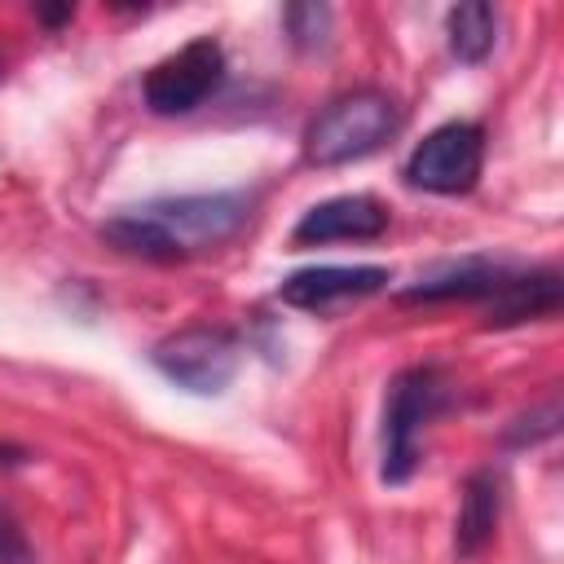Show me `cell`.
<instances>
[{
    "label": "cell",
    "instance_id": "cell-1",
    "mask_svg": "<svg viewBox=\"0 0 564 564\" xmlns=\"http://www.w3.org/2000/svg\"><path fill=\"white\" fill-rule=\"evenodd\" d=\"M260 207V189H207V194H172L150 198L141 207H123L97 225L101 242L123 256L181 264L229 247Z\"/></svg>",
    "mask_w": 564,
    "mask_h": 564
},
{
    "label": "cell",
    "instance_id": "cell-2",
    "mask_svg": "<svg viewBox=\"0 0 564 564\" xmlns=\"http://www.w3.org/2000/svg\"><path fill=\"white\" fill-rule=\"evenodd\" d=\"M405 128V106L375 84L335 93L304 128V159L313 167H344L370 159Z\"/></svg>",
    "mask_w": 564,
    "mask_h": 564
},
{
    "label": "cell",
    "instance_id": "cell-3",
    "mask_svg": "<svg viewBox=\"0 0 564 564\" xmlns=\"http://www.w3.org/2000/svg\"><path fill=\"white\" fill-rule=\"evenodd\" d=\"M454 405V383L441 366H405L392 375L379 427V480L405 485L423 463L427 423Z\"/></svg>",
    "mask_w": 564,
    "mask_h": 564
},
{
    "label": "cell",
    "instance_id": "cell-4",
    "mask_svg": "<svg viewBox=\"0 0 564 564\" xmlns=\"http://www.w3.org/2000/svg\"><path fill=\"white\" fill-rule=\"evenodd\" d=\"M238 361H242V339L238 330L229 326H212V322H194V326H181L172 335H163L154 348H150V366L194 392V397H216L229 388V379L238 375Z\"/></svg>",
    "mask_w": 564,
    "mask_h": 564
},
{
    "label": "cell",
    "instance_id": "cell-5",
    "mask_svg": "<svg viewBox=\"0 0 564 564\" xmlns=\"http://www.w3.org/2000/svg\"><path fill=\"white\" fill-rule=\"evenodd\" d=\"M480 172H485V128L471 119H449L432 128L401 167L410 189L441 194V198H458L476 189Z\"/></svg>",
    "mask_w": 564,
    "mask_h": 564
},
{
    "label": "cell",
    "instance_id": "cell-6",
    "mask_svg": "<svg viewBox=\"0 0 564 564\" xmlns=\"http://www.w3.org/2000/svg\"><path fill=\"white\" fill-rule=\"evenodd\" d=\"M225 48L220 40L212 35H198L189 44H181L176 53L159 57L145 79H141V101L150 106V115H163V119H176V115H189L198 110L207 97L220 93L225 84Z\"/></svg>",
    "mask_w": 564,
    "mask_h": 564
},
{
    "label": "cell",
    "instance_id": "cell-7",
    "mask_svg": "<svg viewBox=\"0 0 564 564\" xmlns=\"http://www.w3.org/2000/svg\"><path fill=\"white\" fill-rule=\"evenodd\" d=\"M388 282H392V269H383V264H313V269H295L291 278H282L278 300L286 308L330 317L348 304L379 295Z\"/></svg>",
    "mask_w": 564,
    "mask_h": 564
},
{
    "label": "cell",
    "instance_id": "cell-8",
    "mask_svg": "<svg viewBox=\"0 0 564 564\" xmlns=\"http://www.w3.org/2000/svg\"><path fill=\"white\" fill-rule=\"evenodd\" d=\"M524 264L507 260V256H458V260H441L427 273H419L397 300L401 304H489Z\"/></svg>",
    "mask_w": 564,
    "mask_h": 564
},
{
    "label": "cell",
    "instance_id": "cell-9",
    "mask_svg": "<svg viewBox=\"0 0 564 564\" xmlns=\"http://www.w3.org/2000/svg\"><path fill=\"white\" fill-rule=\"evenodd\" d=\"M388 203L375 198V194H335V198H322L313 203L295 229H291V242L295 247H322V242H375L388 234Z\"/></svg>",
    "mask_w": 564,
    "mask_h": 564
},
{
    "label": "cell",
    "instance_id": "cell-10",
    "mask_svg": "<svg viewBox=\"0 0 564 564\" xmlns=\"http://www.w3.org/2000/svg\"><path fill=\"white\" fill-rule=\"evenodd\" d=\"M564 304V278L560 269H520L489 304H485V326H520V322H542L555 317Z\"/></svg>",
    "mask_w": 564,
    "mask_h": 564
},
{
    "label": "cell",
    "instance_id": "cell-11",
    "mask_svg": "<svg viewBox=\"0 0 564 564\" xmlns=\"http://www.w3.org/2000/svg\"><path fill=\"white\" fill-rule=\"evenodd\" d=\"M498 516H502V476L494 467H476L463 480V498L454 516V555L458 560L480 555L498 533Z\"/></svg>",
    "mask_w": 564,
    "mask_h": 564
},
{
    "label": "cell",
    "instance_id": "cell-12",
    "mask_svg": "<svg viewBox=\"0 0 564 564\" xmlns=\"http://www.w3.org/2000/svg\"><path fill=\"white\" fill-rule=\"evenodd\" d=\"M498 9L485 4V0H467V4H454L445 13V40H449V53L463 62V66H480L489 62V53L498 48Z\"/></svg>",
    "mask_w": 564,
    "mask_h": 564
},
{
    "label": "cell",
    "instance_id": "cell-13",
    "mask_svg": "<svg viewBox=\"0 0 564 564\" xmlns=\"http://www.w3.org/2000/svg\"><path fill=\"white\" fill-rule=\"evenodd\" d=\"M282 26H286L291 48L317 53V48H326L330 35H335V9L322 4V0H300V4H286V9H282Z\"/></svg>",
    "mask_w": 564,
    "mask_h": 564
},
{
    "label": "cell",
    "instance_id": "cell-14",
    "mask_svg": "<svg viewBox=\"0 0 564 564\" xmlns=\"http://www.w3.org/2000/svg\"><path fill=\"white\" fill-rule=\"evenodd\" d=\"M555 432H560V392H551L542 405L516 414V419L502 427V445H511V449H529V445L551 441Z\"/></svg>",
    "mask_w": 564,
    "mask_h": 564
},
{
    "label": "cell",
    "instance_id": "cell-15",
    "mask_svg": "<svg viewBox=\"0 0 564 564\" xmlns=\"http://www.w3.org/2000/svg\"><path fill=\"white\" fill-rule=\"evenodd\" d=\"M0 564H40L35 546L26 542V529L18 524V516L0 502Z\"/></svg>",
    "mask_w": 564,
    "mask_h": 564
},
{
    "label": "cell",
    "instance_id": "cell-16",
    "mask_svg": "<svg viewBox=\"0 0 564 564\" xmlns=\"http://www.w3.org/2000/svg\"><path fill=\"white\" fill-rule=\"evenodd\" d=\"M22 463H31V449H22L13 441H0V467H22Z\"/></svg>",
    "mask_w": 564,
    "mask_h": 564
},
{
    "label": "cell",
    "instance_id": "cell-17",
    "mask_svg": "<svg viewBox=\"0 0 564 564\" xmlns=\"http://www.w3.org/2000/svg\"><path fill=\"white\" fill-rule=\"evenodd\" d=\"M35 18H40L44 26H62V22H70V18H75V9H70V4H57V9H35Z\"/></svg>",
    "mask_w": 564,
    "mask_h": 564
}]
</instances>
